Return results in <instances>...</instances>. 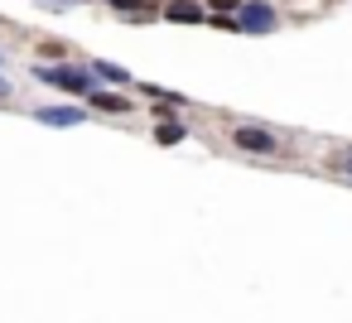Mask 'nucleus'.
<instances>
[{"label": "nucleus", "mask_w": 352, "mask_h": 323, "mask_svg": "<svg viewBox=\"0 0 352 323\" xmlns=\"http://www.w3.org/2000/svg\"><path fill=\"white\" fill-rule=\"evenodd\" d=\"M236 25L251 30V34H265V30H275V10H270V5H246Z\"/></svg>", "instance_id": "1"}, {"label": "nucleus", "mask_w": 352, "mask_h": 323, "mask_svg": "<svg viewBox=\"0 0 352 323\" xmlns=\"http://www.w3.org/2000/svg\"><path fill=\"white\" fill-rule=\"evenodd\" d=\"M44 78H49L54 87H73V92H87V87H92V78L78 73V68H44Z\"/></svg>", "instance_id": "2"}, {"label": "nucleus", "mask_w": 352, "mask_h": 323, "mask_svg": "<svg viewBox=\"0 0 352 323\" xmlns=\"http://www.w3.org/2000/svg\"><path fill=\"white\" fill-rule=\"evenodd\" d=\"M39 116H44L49 126H78V121H82V111H78V107H44Z\"/></svg>", "instance_id": "3"}, {"label": "nucleus", "mask_w": 352, "mask_h": 323, "mask_svg": "<svg viewBox=\"0 0 352 323\" xmlns=\"http://www.w3.org/2000/svg\"><path fill=\"white\" fill-rule=\"evenodd\" d=\"M236 145H246V150H270V135L256 131V126H246V131H236Z\"/></svg>", "instance_id": "4"}, {"label": "nucleus", "mask_w": 352, "mask_h": 323, "mask_svg": "<svg viewBox=\"0 0 352 323\" xmlns=\"http://www.w3.org/2000/svg\"><path fill=\"white\" fill-rule=\"evenodd\" d=\"M169 20H179V25H193V20H203V15H198V5L179 0V5H169Z\"/></svg>", "instance_id": "5"}, {"label": "nucleus", "mask_w": 352, "mask_h": 323, "mask_svg": "<svg viewBox=\"0 0 352 323\" xmlns=\"http://www.w3.org/2000/svg\"><path fill=\"white\" fill-rule=\"evenodd\" d=\"M179 135H184V131H179V126H174V121H164V126H160V140H164V145H174V140H179Z\"/></svg>", "instance_id": "6"}, {"label": "nucleus", "mask_w": 352, "mask_h": 323, "mask_svg": "<svg viewBox=\"0 0 352 323\" xmlns=\"http://www.w3.org/2000/svg\"><path fill=\"white\" fill-rule=\"evenodd\" d=\"M116 5H131V10H150V0H116Z\"/></svg>", "instance_id": "7"}, {"label": "nucleus", "mask_w": 352, "mask_h": 323, "mask_svg": "<svg viewBox=\"0 0 352 323\" xmlns=\"http://www.w3.org/2000/svg\"><path fill=\"white\" fill-rule=\"evenodd\" d=\"M342 174H347V179H352V150H347V155H342Z\"/></svg>", "instance_id": "8"}, {"label": "nucleus", "mask_w": 352, "mask_h": 323, "mask_svg": "<svg viewBox=\"0 0 352 323\" xmlns=\"http://www.w3.org/2000/svg\"><path fill=\"white\" fill-rule=\"evenodd\" d=\"M6 92H10V87H6V82H0V97H6Z\"/></svg>", "instance_id": "9"}]
</instances>
